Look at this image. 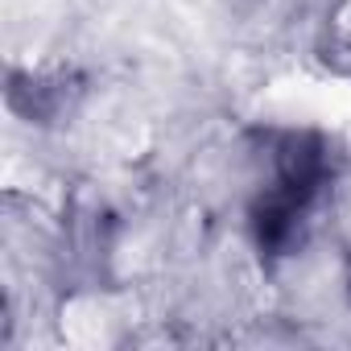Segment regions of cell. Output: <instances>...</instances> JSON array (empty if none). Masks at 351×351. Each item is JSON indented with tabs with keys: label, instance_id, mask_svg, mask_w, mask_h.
<instances>
[{
	"label": "cell",
	"instance_id": "cell-1",
	"mask_svg": "<svg viewBox=\"0 0 351 351\" xmlns=\"http://www.w3.org/2000/svg\"><path fill=\"white\" fill-rule=\"evenodd\" d=\"M322 186H326V149L314 136H289L285 149H277L273 186L265 191L261 211H256L261 244L281 248L298 232V223L306 219Z\"/></svg>",
	"mask_w": 351,
	"mask_h": 351
}]
</instances>
